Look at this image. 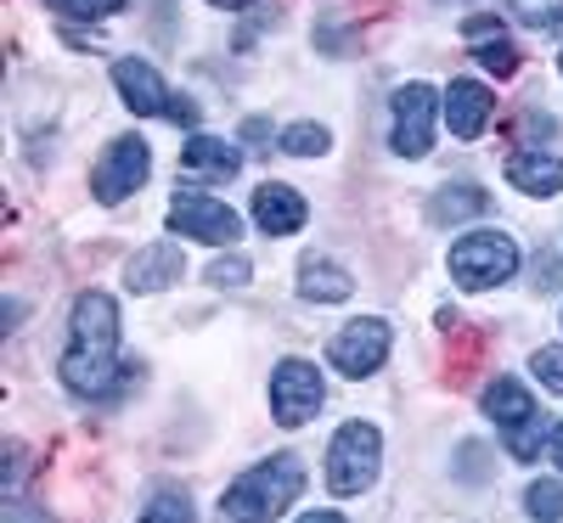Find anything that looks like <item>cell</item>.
<instances>
[{"label":"cell","instance_id":"9","mask_svg":"<svg viewBox=\"0 0 563 523\" xmlns=\"http://www.w3.org/2000/svg\"><path fill=\"white\" fill-rule=\"evenodd\" d=\"M434 113H440L434 85H400L395 90V135H389V147L400 158H422L434 147Z\"/></svg>","mask_w":563,"mask_h":523},{"label":"cell","instance_id":"22","mask_svg":"<svg viewBox=\"0 0 563 523\" xmlns=\"http://www.w3.org/2000/svg\"><path fill=\"white\" fill-rule=\"evenodd\" d=\"M530 371L541 377V389L563 394V344H541V349L530 355Z\"/></svg>","mask_w":563,"mask_h":523},{"label":"cell","instance_id":"1","mask_svg":"<svg viewBox=\"0 0 563 523\" xmlns=\"http://www.w3.org/2000/svg\"><path fill=\"white\" fill-rule=\"evenodd\" d=\"M68 355H63V389L79 400H102L119 389V304L108 293H79L68 321Z\"/></svg>","mask_w":563,"mask_h":523},{"label":"cell","instance_id":"24","mask_svg":"<svg viewBox=\"0 0 563 523\" xmlns=\"http://www.w3.org/2000/svg\"><path fill=\"white\" fill-rule=\"evenodd\" d=\"M462 40H467V52H485V45L507 40V23L501 18H467L462 23Z\"/></svg>","mask_w":563,"mask_h":523},{"label":"cell","instance_id":"29","mask_svg":"<svg viewBox=\"0 0 563 523\" xmlns=\"http://www.w3.org/2000/svg\"><path fill=\"white\" fill-rule=\"evenodd\" d=\"M243 141H249L254 153H265V147H271V124H265V119H249V124H243Z\"/></svg>","mask_w":563,"mask_h":523},{"label":"cell","instance_id":"20","mask_svg":"<svg viewBox=\"0 0 563 523\" xmlns=\"http://www.w3.org/2000/svg\"><path fill=\"white\" fill-rule=\"evenodd\" d=\"M327 147H333V135H327L321 124H288V130H282V153H294V158H321Z\"/></svg>","mask_w":563,"mask_h":523},{"label":"cell","instance_id":"31","mask_svg":"<svg viewBox=\"0 0 563 523\" xmlns=\"http://www.w3.org/2000/svg\"><path fill=\"white\" fill-rule=\"evenodd\" d=\"M552 456H558V467H563V422L552 427Z\"/></svg>","mask_w":563,"mask_h":523},{"label":"cell","instance_id":"30","mask_svg":"<svg viewBox=\"0 0 563 523\" xmlns=\"http://www.w3.org/2000/svg\"><path fill=\"white\" fill-rule=\"evenodd\" d=\"M299 523H350V518H344V512H305Z\"/></svg>","mask_w":563,"mask_h":523},{"label":"cell","instance_id":"11","mask_svg":"<svg viewBox=\"0 0 563 523\" xmlns=\"http://www.w3.org/2000/svg\"><path fill=\"white\" fill-rule=\"evenodd\" d=\"M490 113H496V90L490 85H479V79H451L445 85V124H451V135L474 141L490 124Z\"/></svg>","mask_w":563,"mask_h":523},{"label":"cell","instance_id":"2","mask_svg":"<svg viewBox=\"0 0 563 523\" xmlns=\"http://www.w3.org/2000/svg\"><path fill=\"white\" fill-rule=\"evenodd\" d=\"M299 490H305V467H299V456L282 450V456L249 467L243 479H231L225 496H220V512L231 523H271L299 501Z\"/></svg>","mask_w":563,"mask_h":523},{"label":"cell","instance_id":"13","mask_svg":"<svg viewBox=\"0 0 563 523\" xmlns=\"http://www.w3.org/2000/svg\"><path fill=\"white\" fill-rule=\"evenodd\" d=\"M180 169L192 175V180H209V186H220V180H238V169H243V153L231 147V141H220V135H192L180 147Z\"/></svg>","mask_w":563,"mask_h":523},{"label":"cell","instance_id":"3","mask_svg":"<svg viewBox=\"0 0 563 523\" xmlns=\"http://www.w3.org/2000/svg\"><path fill=\"white\" fill-rule=\"evenodd\" d=\"M378 467H384V434L372 422H344L327 445V490L344 501L366 496L378 485Z\"/></svg>","mask_w":563,"mask_h":523},{"label":"cell","instance_id":"18","mask_svg":"<svg viewBox=\"0 0 563 523\" xmlns=\"http://www.w3.org/2000/svg\"><path fill=\"white\" fill-rule=\"evenodd\" d=\"M485 209H490L485 186H467V180H456V186H445V192H434V198H429V220H434V225H451V220H479Z\"/></svg>","mask_w":563,"mask_h":523},{"label":"cell","instance_id":"17","mask_svg":"<svg viewBox=\"0 0 563 523\" xmlns=\"http://www.w3.org/2000/svg\"><path fill=\"white\" fill-rule=\"evenodd\" d=\"M350 293H355V276L344 265L316 259V254L299 265V299H310V304H344Z\"/></svg>","mask_w":563,"mask_h":523},{"label":"cell","instance_id":"14","mask_svg":"<svg viewBox=\"0 0 563 523\" xmlns=\"http://www.w3.org/2000/svg\"><path fill=\"white\" fill-rule=\"evenodd\" d=\"M305 220H310V209H305V198L294 192V186L265 180L260 192H254V225H260L265 236H294Z\"/></svg>","mask_w":563,"mask_h":523},{"label":"cell","instance_id":"26","mask_svg":"<svg viewBox=\"0 0 563 523\" xmlns=\"http://www.w3.org/2000/svg\"><path fill=\"white\" fill-rule=\"evenodd\" d=\"M52 12H63V18H108V12H119L124 0H45Z\"/></svg>","mask_w":563,"mask_h":523},{"label":"cell","instance_id":"16","mask_svg":"<svg viewBox=\"0 0 563 523\" xmlns=\"http://www.w3.org/2000/svg\"><path fill=\"white\" fill-rule=\"evenodd\" d=\"M507 180L519 186L525 198H558L563 192V164L552 153H512L507 158Z\"/></svg>","mask_w":563,"mask_h":523},{"label":"cell","instance_id":"6","mask_svg":"<svg viewBox=\"0 0 563 523\" xmlns=\"http://www.w3.org/2000/svg\"><path fill=\"white\" fill-rule=\"evenodd\" d=\"M389 344H395V332L384 315H355L339 326V338L327 344V355H333V371L350 377V383H361V377H372L384 360H389Z\"/></svg>","mask_w":563,"mask_h":523},{"label":"cell","instance_id":"27","mask_svg":"<svg viewBox=\"0 0 563 523\" xmlns=\"http://www.w3.org/2000/svg\"><path fill=\"white\" fill-rule=\"evenodd\" d=\"M474 57H479L490 74H501V79L519 68V52H512V40H496V45H485V52H474Z\"/></svg>","mask_w":563,"mask_h":523},{"label":"cell","instance_id":"15","mask_svg":"<svg viewBox=\"0 0 563 523\" xmlns=\"http://www.w3.org/2000/svg\"><path fill=\"white\" fill-rule=\"evenodd\" d=\"M485 416L496 427H507V434H519V427L536 422V400H530V389L519 383V377H496V383L485 389Z\"/></svg>","mask_w":563,"mask_h":523},{"label":"cell","instance_id":"5","mask_svg":"<svg viewBox=\"0 0 563 523\" xmlns=\"http://www.w3.org/2000/svg\"><path fill=\"white\" fill-rule=\"evenodd\" d=\"M327 405V377L310 366V360H282L276 371H271V416H276V427H305V422H316V411Z\"/></svg>","mask_w":563,"mask_h":523},{"label":"cell","instance_id":"8","mask_svg":"<svg viewBox=\"0 0 563 523\" xmlns=\"http://www.w3.org/2000/svg\"><path fill=\"white\" fill-rule=\"evenodd\" d=\"M169 231L192 236V243L231 248V243L243 236V220L231 214L220 198H203V192H175V198H169Z\"/></svg>","mask_w":563,"mask_h":523},{"label":"cell","instance_id":"25","mask_svg":"<svg viewBox=\"0 0 563 523\" xmlns=\"http://www.w3.org/2000/svg\"><path fill=\"white\" fill-rule=\"evenodd\" d=\"M249 276H254V265L243 254H231V259H214L209 265V288H243Z\"/></svg>","mask_w":563,"mask_h":523},{"label":"cell","instance_id":"19","mask_svg":"<svg viewBox=\"0 0 563 523\" xmlns=\"http://www.w3.org/2000/svg\"><path fill=\"white\" fill-rule=\"evenodd\" d=\"M135 523H192V496L186 490H158L147 507H141Z\"/></svg>","mask_w":563,"mask_h":523},{"label":"cell","instance_id":"33","mask_svg":"<svg viewBox=\"0 0 563 523\" xmlns=\"http://www.w3.org/2000/svg\"><path fill=\"white\" fill-rule=\"evenodd\" d=\"M558 68H563V57H558Z\"/></svg>","mask_w":563,"mask_h":523},{"label":"cell","instance_id":"32","mask_svg":"<svg viewBox=\"0 0 563 523\" xmlns=\"http://www.w3.org/2000/svg\"><path fill=\"white\" fill-rule=\"evenodd\" d=\"M209 7H225V12H243V7H254V0H209Z\"/></svg>","mask_w":563,"mask_h":523},{"label":"cell","instance_id":"21","mask_svg":"<svg viewBox=\"0 0 563 523\" xmlns=\"http://www.w3.org/2000/svg\"><path fill=\"white\" fill-rule=\"evenodd\" d=\"M525 512L541 518V523H563V485L558 479H536L525 490Z\"/></svg>","mask_w":563,"mask_h":523},{"label":"cell","instance_id":"10","mask_svg":"<svg viewBox=\"0 0 563 523\" xmlns=\"http://www.w3.org/2000/svg\"><path fill=\"white\" fill-rule=\"evenodd\" d=\"M113 85H119V102L135 113V119H169V90L158 79L153 63H141V57H119L113 63Z\"/></svg>","mask_w":563,"mask_h":523},{"label":"cell","instance_id":"4","mask_svg":"<svg viewBox=\"0 0 563 523\" xmlns=\"http://www.w3.org/2000/svg\"><path fill=\"white\" fill-rule=\"evenodd\" d=\"M512 270H519V243L501 231H474L451 248V281L462 293H490L512 281Z\"/></svg>","mask_w":563,"mask_h":523},{"label":"cell","instance_id":"12","mask_svg":"<svg viewBox=\"0 0 563 523\" xmlns=\"http://www.w3.org/2000/svg\"><path fill=\"white\" fill-rule=\"evenodd\" d=\"M180 265H186V254H180L175 243H153V248H135V259L124 265V288H130L135 299H147V293H164V288H175V281H180Z\"/></svg>","mask_w":563,"mask_h":523},{"label":"cell","instance_id":"28","mask_svg":"<svg viewBox=\"0 0 563 523\" xmlns=\"http://www.w3.org/2000/svg\"><path fill=\"white\" fill-rule=\"evenodd\" d=\"M536 450H541V427L530 422V427H519V434H512V456H519V461H536Z\"/></svg>","mask_w":563,"mask_h":523},{"label":"cell","instance_id":"23","mask_svg":"<svg viewBox=\"0 0 563 523\" xmlns=\"http://www.w3.org/2000/svg\"><path fill=\"white\" fill-rule=\"evenodd\" d=\"M512 18L525 29H552L563 23V0H512Z\"/></svg>","mask_w":563,"mask_h":523},{"label":"cell","instance_id":"7","mask_svg":"<svg viewBox=\"0 0 563 523\" xmlns=\"http://www.w3.org/2000/svg\"><path fill=\"white\" fill-rule=\"evenodd\" d=\"M153 169V153L141 135H119L113 147L97 158V169H90V192H97V203H124L130 192H141V180H147Z\"/></svg>","mask_w":563,"mask_h":523}]
</instances>
